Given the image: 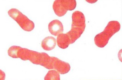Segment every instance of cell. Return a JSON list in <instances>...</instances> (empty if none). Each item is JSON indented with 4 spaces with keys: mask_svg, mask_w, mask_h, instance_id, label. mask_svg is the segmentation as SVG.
Returning <instances> with one entry per match:
<instances>
[{
    "mask_svg": "<svg viewBox=\"0 0 122 80\" xmlns=\"http://www.w3.org/2000/svg\"><path fill=\"white\" fill-rule=\"evenodd\" d=\"M18 58L29 60L32 64L42 66L46 69H54L61 74L68 73L71 67L68 63L55 57L50 56L45 52H39L21 48L18 52Z\"/></svg>",
    "mask_w": 122,
    "mask_h": 80,
    "instance_id": "obj_1",
    "label": "cell"
},
{
    "mask_svg": "<svg viewBox=\"0 0 122 80\" xmlns=\"http://www.w3.org/2000/svg\"><path fill=\"white\" fill-rule=\"evenodd\" d=\"M72 19L71 30L66 33H61L57 37L58 46L61 48H67L70 44L74 43L85 30V18L82 12L75 11L72 14Z\"/></svg>",
    "mask_w": 122,
    "mask_h": 80,
    "instance_id": "obj_2",
    "label": "cell"
},
{
    "mask_svg": "<svg viewBox=\"0 0 122 80\" xmlns=\"http://www.w3.org/2000/svg\"><path fill=\"white\" fill-rule=\"evenodd\" d=\"M120 29V24L118 21L109 22L103 31L95 37L94 42L96 46L100 48L104 47L108 43L110 38L118 32Z\"/></svg>",
    "mask_w": 122,
    "mask_h": 80,
    "instance_id": "obj_3",
    "label": "cell"
},
{
    "mask_svg": "<svg viewBox=\"0 0 122 80\" xmlns=\"http://www.w3.org/2000/svg\"><path fill=\"white\" fill-rule=\"evenodd\" d=\"M8 14L10 17L16 21L23 30L30 32L34 29V23L29 20L26 16L22 14L19 10L12 9L9 10Z\"/></svg>",
    "mask_w": 122,
    "mask_h": 80,
    "instance_id": "obj_4",
    "label": "cell"
},
{
    "mask_svg": "<svg viewBox=\"0 0 122 80\" xmlns=\"http://www.w3.org/2000/svg\"><path fill=\"white\" fill-rule=\"evenodd\" d=\"M76 5L75 0H58L54 2L53 8L56 14L61 17L65 15L67 11L74 10Z\"/></svg>",
    "mask_w": 122,
    "mask_h": 80,
    "instance_id": "obj_5",
    "label": "cell"
},
{
    "mask_svg": "<svg viewBox=\"0 0 122 80\" xmlns=\"http://www.w3.org/2000/svg\"><path fill=\"white\" fill-rule=\"evenodd\" d=\"M49 32L52 35L58 36L62 33L64 30L61 22L58 20H55L50 22L48 25Z\"/></svg>",
    "mask_w": 122,
    "mask_h": 80,
    "instance_id": "obj_6",
    "label": "cell"
},
{
    "mask_svg": "<svg viewBox=\"0 0 122 80\" xmlns=\"http://www.w3.org/2000/svg\"><path fill=\"white\" fill-rule=\"evenodd\" d=\"M56 45V39L51 36L46 37L41 42V47L46 51H51L54 49Z\"/></svg>",
    "mask_w": 122,
    "mask_h": 80,
    "instance_id": "obj_7",
    "label": "cell"
},
{
    "mask_svg": "<svg viewBox=\"0 0 122 80\" xmlns=\"http://www.w3.org/2000/svg\"><path fill=\"white\" fill-rule=\"evenodd\" d=\"M45 80H60V73L55 70L49 71L45 76Z\"/></svg>",
    "mask_w": 122,
    "mask_h": 80,
    "instance_id": "obj_8",
    "label": "cell"
},
{
    "mask_svg": "<svg viewBox=\"0 0 122 80\" xmlns=\"http://www.w3.org/2000/svg\"><path fill=\"white\" fill-rule=\"evenodd\" d=\"M21 47L19 46H13L9 48L8 53L9 56L14 58H18V54Z\"/></svg>",
    "mask_w": 122,
    "mask_h": 80,
    "instance_id": "obj_9",
    "label": "cell"
}]
</instances>
